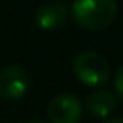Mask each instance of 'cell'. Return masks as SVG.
<instances>
[{"instance_id":"cell-1","label":"cell","mask_w":123,"mask_h":123,"mask_svg":"<svg viewBox=\"0 0 123 123\" xmlns=\"http://www.w3.org/2000/svg\"><path fill=\"white\" fill-rule=\"evenodd\" d=\"M71 15L79 27L98 32L113 25L118 15V4L116 0H74Z\"/></svg>"},{"instance_id":"cell-2","label":"cell","mask_w":123,"mask_h":123,"mask_svg":"<svg viewBox=\"0 0 123 123\" xmlns=\"http://www.w3.org/2000/svg\"><path fill=\"white\" fill-rule=\"evenodd\" d=\"M73 73L79 83L98 88L110 81L111 69L108 61L101 54L94 51H83L73 61Z\"/></svg>"},{"instance_id":"cell-3","label":"cell","mask_w":123,"mask_h":123,"mask_svg":"<svg viewBox=\"0 0 123 123\" xmlns=\"http://www.w3.org/2000/svg\"><path fill=\"white\" fill-rule=\"evenodd\" d=\"M31 86L27 71L22 66L9 64L0 69V98L5 101H19Z\"/></svg>"},{"instance_id":"cell-4","label":"cell","mask_w":123,"mask_h":123,"mask_svg":"<svg viewBox=\"0 0 123 123\" xmlns=\"http://www.w3.org/2000/svg\"><path fill=\"white\" fill-rule=\"evenodd\" d=\"M47 116L51 123H79L83 116V103L76 94L61 93L51 99Z\"/></svg>"},{"instance_id":"cell-5","label":"cell","mask_w":123,"mask_h":123,"mask_svg":"<svg viewBox=\"0 0 123 123\" xmlns=\"http://www.w3.org/2000/svg\"><path fill=\"white\" fill-rule=\"evenodd\" d=\"M69 17V9L59 2H49L36 10V25L44 32L61 29Z\"/></svg>"},{"instance_id":"cell-6","label":"cell","mask_w":123,"mask_h":123,"mask_svg":"<svg viewBox=\"0 0 123 123\" xmlns=\"http://www.w3.org/2000/svg\"><path fill=\"white\" fill-rule=\"evenodd\" d=\"M116 96L108 89H98L86 98L84 108L93 118H108L116 108Z\"/></svg>"},{"instance_id":"cell-7","label":"cell","mask_w":123,"mask_h":123,"mask_svg":"<svg viewBox=\"0 0 123 123\" xmlns=\"http://www.w3.org/2000/svg\"><path fill=\"white\" fill-rule=\"evenodd\" d=\"M113 88H115V96L123 99V64L118 68L113 78Z\"/></svg>"},{"instance_id":"cell-8","label":"cell","mask_w":123,"mask_h":123,"mask_svg":"<svg viewBox=\"0 0 123 123\" xmlns=\"http://www.w3.org/2000/svg\"><path fill=\"white\" fill-rule=\"evenodd\" d=\"M105 123H123V118H110Z\"/></svg>"},{"instance_id":"cell-9","label":"cell","mask_w":123,"mask_h":123,"mask_svg":"<svg viewBox=\"0 0 123 123\" xmlns=\"http://www.w3.org/2000/svg\"><path fill=\"white\" fill-rule=\"evenodd\" d=\"M29 123H44V121H29Z\"/></svg>"}]
</instances>
